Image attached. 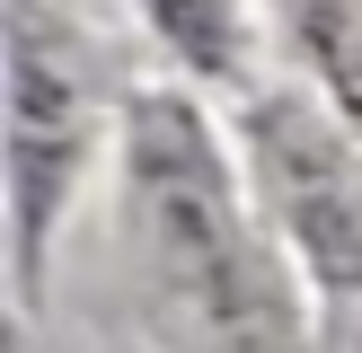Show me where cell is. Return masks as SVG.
Here are the masks:
<instances>
[{
	"label": "cell",
	"mask_w": 362,
	"mask_h": 353,
	"mask_svg": "<svg viewBox=\"0 0 362 353\" xmlns=\"http://www.w3.org/2000/svg\"><path fill=\"white\" fill-rule=\"evenodd\" d=\"M151 18L168 27V44L194 53L204 71H230V62H239V18H230L221 0H151Z\"/></svg>",
	"instance_id": "3957f363"
},
{
	"label": "cell",
	"mask_w": 362,
	"mask_h": 353,
	"mask_svg": "<svg viewBox=\"0 0 362 353\" xmlns=\"http://www.w3.org/2000/svg\"><path fill=\"white\" fill-rule=\"evenodd\" d=\"M345 353H362V335H354V345H345Z\"/></svg>",
	"instance_id": "277c9868"
},
{
	"label": "cell",
	"mask_w": 362,
	"mask_h": 353,
	"mask_svg": "<svg viewBox=\"0 0 362 353\" xmlns=\"http://www.w3.org/2000/svg\"><path fill=\"white\" fill-rule=\"evenodd\" d=\"M265 176H274L283 212H292V239L310 247L327 274H362V176H354V150L310 124L300 106H274L265 115Z\"/></svg>",
	"instance_id": "7a4b0ae2"
},
{
	"label": "cell",
	"mask_w": 362,
	"mask_h": 353,
	"mask_svg": "<svg viewBox=\"0 0 362 353\" xmlns=\"http://www.w3.org/2000/svg\"><path fill=\"white\" fill-rule=\"evenodd\" d=\"M71 168H80V88L53 62V44L35 27H18L9 44V186H18V247L35 256L53 203H62Z\"/></svg>",
	"instance_id": "6da1fadb"
}]
</instances>
